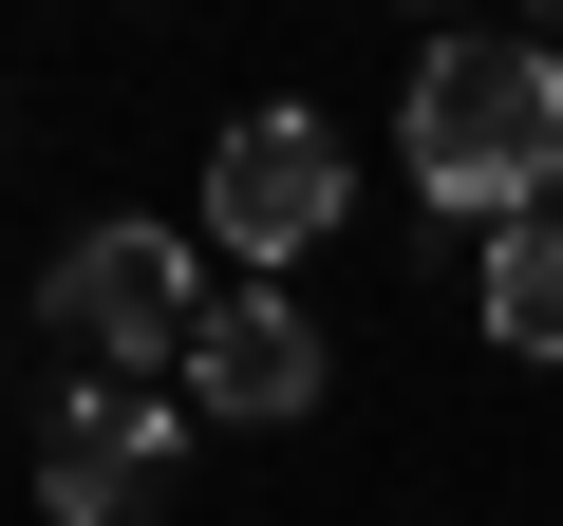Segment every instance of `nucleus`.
<instances>
[{
  "label": "nucleus",
  "mask_w": 563,
  "mask_h": 526,
  "mask_svg": "<svg viewBox=\"0 0 563 526\" xmlns=\"http://www.w3.org/2000/svg\"><path fill=\"white\" fill-rule=\"evenodd\" d=\"M544 169H563V57L544 39H432L413 57V188H432V226H526L544 207Z\"/></svg>",
  "instance_id": "1"
},
{
  "label": "nucleus",
  "mask_w": 563,
  "mask_h": 526,
  "mask_svg": "<svg viewBox=\"0 0 563 526\" xmlns=\"http://www.w3.org/2000/svg\"><path fill=\"white\" fill-rule=\"evenodd\" d=\"M488 339H507V358H563V207H526V226L488 244Z\"/></svg>",
  "instance_id": "6"
},
{
  "label": "nucleus",
  "mask_w": 563,
  "mask_h": 526,
  "mask_svg": "<svg viewBox=\"0 0 563 526\" xmlns=\"http://www.w3.org/2000/svg\"><path fill=\"white\" fill-rule=\"evenodd\" d=\"M57 339H76L95 376H132V395H151V358H188V339H207L188 244H169V226H76V244H57Z\"/></svg>",
  "instance_id": "2"
},
{
  "label": "nucleus",
  "mask_w": 563,
  "mask_h": 526,
  "mask_svg": "<svg viewBox=\"0 0 563 526\" xmlns=\"http://www.w3.org/2000/svg\"><path fill=\"white\" fill-rule=\"evenodd\" d=\"M169 451H188V414H169V395L76 376V395H57V432H38V507H57V526H132V507L169 489Z\"/></svg>",
  "instance_id": "4"
},
{
  "label": "nucleus",
  "mask_w": 563,
  "mask_h": 526,
  "mask_svg": "<svg viewBox=\"0 0 563 526\" xmlns=\"http://www.w3.org/2000/svg\"><path fill=\"white\" fill-rule=\"evenodd\" d=\"M339 207H357V151H339L320 113H225V151H207V226H225L244 263H301Z\"/></svg>",
  "instance_id": "3"
},
{
  "label": "nucleus",
  "mask_w": 563,
  "mask_h": 526,
  "mask_svg": "<svg viewBox=\"0 0 563 526\" xmlns=\"http://www.w3.org/2000/svg\"><path fill=\"white\" fill-rule=\"evenodd\" d=\"M188 414H320V339H301V302H207V339H188Z\"/></svg>",
  "instance_id": "5"
}]
</instances>
